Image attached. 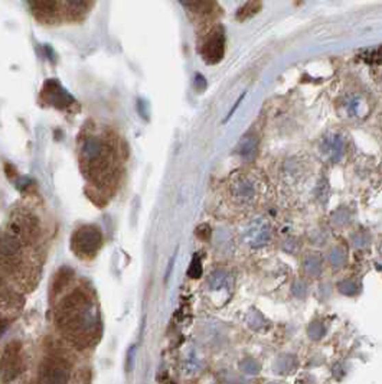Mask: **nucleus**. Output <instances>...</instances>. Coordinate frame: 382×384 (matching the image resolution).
Masks as SVG:
<instances>
[{"label":"nucleus","instance_id":"1a4fd4ad","mask_svg":"<svg viewBox=\"0 0 382 384\" xmlns=\"http://www.w3.org/2000/svg\"><path fill=\"white\" fill-rule=\"evenodd\" d=\"M40 97L47 106H51L58 110H68L71 106L75 104V99L71 95L58 80H47L40 91Z\"/></svg>","mask_w":382,"mask_h":384},{"label":"nucleus","instance_id":"f8f14e48","mask_svg":"<svg viewBox=\"0 0 382 384\" xmlns=\"http://www.w3.org/2000/svg\"><path fill=\"white\" fill-rule=\"evenodd\" d=\"M237 154L241 155L244 159H254L257 154V139L251 134L244 136L241 141H239L238 146H237Z\"/></svg>","mask_w":382,"mask_h":384},{"label":"nucleus","instance_id":"393cba45","mask_svg":"<svg viewBox=\"0 0 382 384\" xmlns=\"http://www.w3.org/2000/svg\"><path fill=\"white\" fill-rule=\"evenodd\" d=\"M291 291H293V293H294L297 298H303V296L307 293V286H306V283H303L302 280H296V282L293 283Z\"/></svg>","mask_w":382,"mask_h":384},{"label":"nucleus","instance_id":"39448f33","mask_svg":"<svg viewBox=\"0 0 382 384\" xmlns=\"http://www.w3.org/2000/svg\"><path fill=\"white\" fill-rule=\"evenodd\" d=\"M25 244L9 235L8 231L0 235V266L8 273L16 274L23 266Z\"/></svg>","mask_w":382,"mask_h":384},{"label":"nucleus","instance_id":"9b49d317","mask_svg":"<svg viewBox=\"0 0 382 384\" xmlns=\"http://www.w3.org/2000/svg\"><path fill=\"white\" fill-rule=\"evenodd\" d=\"M345 143L341 136H333V137H328L324 139V152L332 159V160H339L344 155V149Z\"/></svg>","mask_w":382,"mask_h":384},{"label":"nucleus","instance_id":"2eb2a0df","mask_svg":"<svg viewBox=\"0 0 382 384\" xmlns=\"http://www.w3.org/2000/svg\"><path fill=\"white\" fill-rule=\"evenodd\" d=\"M254 185L251 182H248L247 180H239L235 181L232 184V194L237 198H241V200H251L254 197Z\"/></svg>","mask_w":382,"mask_h":384},{"label":"nucleus","instance_id":"412c9836","mask_svg":"<svg viewBox=\"0 0 382 384\" xmlns=\"http://www.w3.org/2000/svg\"><path fill=\"white\" fill-rule=\"evenodd\" d=\"M239 370H241V372L246 373V374L252 376V374H257L260 372V364L252 359H246V360L239 363Z\"/></svg>","mask_w":382,"mask_h":384},{"label":"nucleus","instance_id":"dca6fc26","mask_svg":"<svg viewBox=\"0 0 382 384\" xmlns=\"http://www.w3.org/2000/svg\"><path fill=\"white\" fill-rule=\"evenodd\" d=\"M67 9V15L69 13L71 16H73V19H81L82 16V13H86L88 12V8L93 6V3L90 2H67V3H62Z\"/></svg>","mask_w":382,"mask_h":384},{"label":"nucleus","instance_id":"0eeeda50","mask_svg":"<svg viewBox=\"0 0 382 384\" xmlns=\"http://www.w3.org/2000/svg\"><path fill=\"white\" fill-rule=\"evenodd\" d=\"M68 379V364L61 357H48L40 363L38 384H67Z\"/></svg>","mask_w":382,"mask_h":384},{"label":"nucleus","instance_id":"f03ea898","mask_svg":"<svg viewBox=\"0 0 382 384\" xmlns=\"http://www.w3.org/2000/svg\"><path fill=\"white\" fill-rule=\"evenodd\" d=\"M81 168L95 185H108L115 180V150L98 136H88L80 149Z\"/></svg>","mask_w":382,"mask_h":384},{"label":"nucleus","instance_id":"a211bd4d","mask_svg":"<svg viewBox=\"0 0 382 384\" xmlns=\"http://www.w3.org/2000/svg\"><path fill=\"white\" fill-rule=\"evenodd\" d=\"M294 365H296V361H294L293 357H290V355L278 357L277 361H276V370L278 373H289L294 368Z\"/></svg>","mask_w":382,"mask_h":384},{"label":"nucleus","instance_id":"cd10ccee","mask_svg":"<svg viewBox=\"0 0 382 384\" xmlns=\"http://www.w3.org/2000/svg\"><path fill=\"white\" fill-rule=\"evenodd\" d=\"M244 97H246V93H243L241 95H239V99L237 100V103H235V106H234V107H232V108L230 110V113H228V116H226V117H225V120H224V123H226V121H228V120H230V119L232 117V115L235 113V110H237V108L239 107V104H241V101L244 100Z\"/></svg>","mask_w":382,"mask_h":384},{"label":"nucleus","instance_id":"5701e85b","mask_svg":"<svg viewBox=\"0 0 382 384\" xmlns=\"http://www.w3.org/2000/svg\"><path fill=\"white\" fill-rule=\"evenodd\" d=\"M339 291L345 295H355L358 292V286L352 280H344L339 283Z\"/></svg>","mask_w":382,"mask_h":384},{"label":"nucleus","instance_id":"a878e982","mask_svg":"<svg viewBox=\"0 0 382 384\" xmlns=\"http://www.w3.org/2000/svg\"><path fill=\"white\" fill-rule=\"evenodd\" d=\"M196 236L202 239V240H208L209 236H211V228L208 226H201V227H198L196 228Z\"/></svg>","mask_w":382,"mask_h":384},{"label":"nucleus","instance_id":"bb28decb","mask_svg":"<svg viewBox=\"0 0 382 384\" xmlns=\"http://www.w3.org/2000/svg\"><path fill=\"white\" fill-rule=\"evenodd\" d=\"M195 86H196V88L200 90V91L206 88V80L204 78V75L196 74V77H195Z\"/></svg>","mask_w":382,"mask_h":384},{"label":"nucleus","instance_id":"6e6552de","mask_svg":"<svg viewBox=\"0 0 382 384\" xmlns=\"http://www.w3.org/2000/svg\"><path fill=\"white\" fill-rule=\"evenodd\" d=\"M225 53V32L221 25L212 27L201 45V55L206 64H218Z\"/></svg>","mask_w":382,"mask_h":384},{"label":"nucleus","instance_id":"20e7f679","mask_svg":"<svg viewBox=\"0 0 382 384\" xmlns=\"http://www.w3.org/2000/svg\"><path fill=\"white\" fill-rule=\"evenodd\" d=\"M8 232L25 245H31L39 236V223L32 213L18 210L9 219Z\"/></svg>","mask_w":382,"mask_h":384},{"label":"nucleus","instance_id":"f257e3e1","mask_svg":"<svg viewBox=\"0 0 382 384\" xmlns=\"http://www.w3.org/2000/svg\"><path fill=\"white\" fill-rule=\"evenodd\" d=\"M56 324L61 333L81 348L93 346L102 331L94 300L82 289H75L62 299L56 311Z\"/></svg>","mask_w":382,"mask_h":384},{"label":"nucleus","instance_id":"aec40b11","mask_svg":"<svg viewBox=\"0 0 382 384\" xmlns=\"http://www.w3.org/2000/svg\"><path fill=\"white\" fill-rule=\"evenodd\" d=\"M182 5L195 13H209L212 12V8L215 6L214 2H183Z\"/></svg>","mask_w":382,"mask_h":384},{"label":"nucleus","instance_id":"ddd939ff","mask_svg":"<svg viewBox=\"0 0 382 384\" xmlns=\"http://www.w3.org/2000/svg\"><path fill=\"white\" fill-rule=\"evenodd\" d=\"M261 8H263V2H247L237 10L235 18L238 22L250 21L257 15V13L261 10Z\"/></svg>","mask_w":382,"mask_h":384},{"label":"nucleus","instance_id":"9d476101","mask_svg":"<svg viewBox=\"0 0 382 384\" xmlns=\"http://www.w3.org/2000/svg\"><path fill=\"white\" fill-rule=\"evenodd\" d=\"M61 5L62 3H60V2H31L29 3L36 18L40 21H45V22L55 19V16L58 15V10H60Z\"/></svg>","mask_w":382,"mask_h":384},{"label":"nucleus","instance_id":"6ab92c4d","mask_svg":"<svg viewBox=\"0 0 382 384\" xmlns=\"http://www.w3.org/2000/svg\"><path fill=\"white\" fill-rule=\"evenodd\" d=\"M329 262L333 267L341 269L346 263V253L342 249H339V247H335L329 254Z\"/></svg>","mask_w":382,"mask_h":384},{"label":"nucleus","instance_id":"c85d7f7f","mask_svg":"<svg viewBox=\"0 0 382 384\" xmlns=\"http://www.w3.org/2000/svg\"><path fill=\"white\" fill-rule=\"evenodd\" d=\"M6 328H8V320H5L2 315H0V337L3 335V333L6 331Z\"/></svg>","mask_w":382,"mask_h":384},{"label":"nucleus","instance_id":"4be33fe9","mask_svg":"<svg viewBox=\"0 0 382 384\" xmlns=\"http://www.w3.org/2000/svg\"><path fill=\"white\" fill-rule=\"evenodd\" d=\"M188 276L192 278V279H198V278L202 276V265H201V259L198 254H195L192 257L191 266L188 269Z\"/></svg>","mask_w":382,"mask_h":384},{"label":"nucleus","instance_id":"b1692460","mask_svg":"<svg viewBox=\"0 0 382 384\" xmlns=\"http://www.w3.org/2000/svg\"><path fill=\"white\" fill-rule=\"evenodd\" d=\"M323 334H324V326H323L322 324H319V322H313L312 325L309 326V335L312 337L313 339H319V338H322V337H323Z\"/></svg>","mask_w":382,"mask_h":384},{"label":"nucleus","instance_id":"7ed1b4c3","mask_svg":"<svg viewBox=\"0 0 382 384\" xmlns=\"http://www.w3.org/2000/svg\"><path fill=\"white\" fill-rule=\"evenodd\" d=\"M103 247V232L94 224L81 226L71 237V250L81 259H93Z\"/></svg>","mask_w":382,"mask_h":384},{"label":"nucleus","instance_id":"f3484780","mask_svg":"<svg viewBox=\"0 0 382 384\" xmlns=\"http://www.w3.org/2000/svg\"><path fill=\"white\" fill-rule=\"evenodd\" d=\"M361 58L372 65H382V45L374 49H366L361 53Z\"/></svg>","mask_w":382,"mask_h":384},{"label":"nucleus","instance_id":"4468645a","mask_svg":"<svg viewBox=\"0 0 382 384\" xmlns=\"http://www.w3.org/2000/svg\"><path fill=\"white\" fill-rule=\"evenodd\" d=\"M302 270L307 276H319L322 273V260L318 254H307L303 260Z\"/></svg>","mask_w":382,"mask_h":384},{"label":"nucleus","instance_id":"423d86ee","mask_svg":"<svg viewBox=\"0 0 382 384\" xmlns=\"http://www.w3.org/2000/svg\"><path fill=\"white\" fill-rule=\"evenodd\" d=\"M23 372V352L19 341H12L0 357V380L5 384L16 380Z\"/></svg>","mask_w":382,"mask_h":384}]
</instances>
